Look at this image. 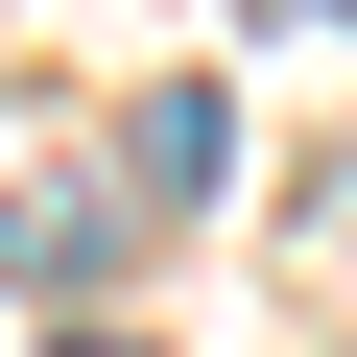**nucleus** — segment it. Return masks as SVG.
Returning <instances> with one entry per match:
<instances>
[{
	"label": "nucleus",
	"instance_id": "nucleus-1",
	"mask_svg": "<svg viewBox=\"0 0 357 357\" xmlns=\"http://www.w3.org/2000/svg\"><path fill=\"white\" fill-rule=\"evenodd\" d=\"M119 191L191 215V191H215V96H143V119H119Z\"/></svg>",
	"mask_w": 357,
	"mask_h": 357
}]
</instances>
